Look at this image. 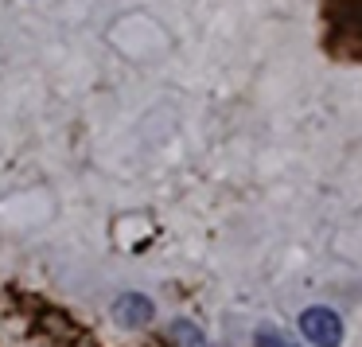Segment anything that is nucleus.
Listing matches in <instances>:
<instances>
[{"mask_svg": "<svg viewBox=\"0 0 362 347\" xmlns=\"http://www.w3.org/2000/svg\"><path fill=\"white\" fill-rule=\"evenodd\" d=\"M172 336L180 339L183 347H206V343H203V331H199V328H191L187 320H175V324H172Z\"/></svg>", "mask_w": 362, "mask_h": 347, "instance_id": "4", "label": "nucleus"}, {"mask_svg": "<svg viewBox=\"0 0 362 347\" xmlns=\"http://www.w3.org/2000/svg\"><path fill=\"white\" fill-rule=\"evenodd\" d=\"M113 320L129 331H141L156 320V305H152V297H144V292H121V297L113 300Z\"/></svg>", "mask_w": 362, "mask_h": 347, "instance_id": "2", "label": "nucleus"}, {"mask_svg": "<svg viewBox=\"0 0 362 347\" xmlns=\"http://www.w3.org/2000/svg\"><path fill=\"white\" fill-rule=\"evenodd\" d=\"M253 347H300V339H288L276 328H257L253 331Z\"/></svg>", "mask_w": 362, "mask_h": 347, "instance_id": "3", "label": "nucleus"}, {"mask_svg": "<svg viewBox=\"0 0 362 347\" xmlns=\"http://www.w3.org/2000/svg\"><path fill=\"white\" fill-rule=\"evenodd\" d=\"M300 336L312 347H343V316L327 305H308L300 312Z\"/></svg>", "mask_w": 362, "mask_h": 347, "instance_id": "1", "label": "nucleus"}]
</instances>
